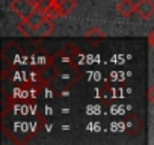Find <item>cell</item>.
I'll return each mask as SVG.
<instances>
[{"label": "cell", "instance_id": "cell-6", "mask_svg": "<svg viewBox=\"0 0 154 145\" xmlns=\"http://www.w3.org/2000/svg\"><path fill=\"white\" fill-rule=\"evenodd\" d=\"M54 30V21L50 20V18H45L44 23L35 30V36H41V38H45L48 35H51Z\"/></svg>", "mask_w": 154, "mask_h": 145}, {"label": "cell", "instance_id": "cell-8", "mask_svg": "<svg viewBox=\"0 0 154 145\" xmlns=\"http://www.w3.org/2000/svg\"><path fill=\"white\" fill-rule=\"evenodd\" d=\"M148 100H149V103H151V106L154 107V83L149 86V89H148Z\"/></svg>", "mask_w": 154, "mask_h": 145}, {"label": "cell", "instance_id": "cell-1", "mask_svg": "<svg viewBox=\"0 0 154 145\" xmlns=\"http://www.w3.org/2000/svg\"><path fill=\"white\" fill-rule=\"evenodd\" d=\"M9 8L21 20H26L36 9V5L32 2V0H12V2L9 3Z\"/></svg>", "mask_w": 154, "mask_h": 145}, {"label": "cell", "instance_id": "cell-3", "mask_svg": "<svg viewBox=\"0 0 154 145\" xmlns=\"http://www.w3.org/2000/svg\"><path fill=\"white\" fill-rule=\"evenodd\" d=\"M116 12L122 18H128L133 12H136V3H133L131 0H119L116 5Z\"/></svg>", "mask_w": 154, "mask_h": 145}, {"label": "cell", "instance_id": "cell-2", "mask_svg": "<svg viewBox=\"0 0 154 145\" xmlns=\"http://www.w3.org/2000/svg\"><path fill=\"white\" fill-rule=\"evenodd\" d=\"M136 14L142 20H149L154 15V2L152 0H139L136 3Z\"/></svg>", "mask_w": 154, "mask_h": 145}, {"label": "cell", "instance_id": "cell-9", "mask_svg": "<svg viewBox=\"0 0 154 145\" xmlns=\"http://www.w3.org/2000/svg\"><path fill=\"white\" fill-rule=\"evenodd\" d=\"M148 44L151 45V48L154 50V29L148 33Z\"/></svg>", "mask_w": 154, "mask_h": 145}, {"label": "cell", "instance_id": "cell-4", "mask_svg": "<svg viewBox=\"0 0 154 145\" xmlns=\"http://www.w3.org/2000/svg\"><path fill=\"white\" fill-rule=\"evenodd\" d=\"M53 2H54L56 8L59 9L60 17L68 15V14L77 6V2H75V0H53Z\"/></svg>", "mask_w": 154, "mask_h": 145}, {"label": "cell", "instance_id": "cell-10", "mask_svg": "<svg viewBox=\"0 0 154 145\" xmlns=\"http://www.w3.org/2000/svg\"><path fill=\"white\" fill-rule=\"evenodd\" d=\"M32 2H33V3H35V5H39V3H41V2H42V0H32Z\"/></svg>", "mask_w": 154, "mask_h": 145}, {"label": "cell", "instance_id": "cell-5", "mask_svg": "<svg viewBox=\"0 0 154 145\" xmlns=\"http://www.w3.org/2000/svg\"><path fill=\"white\" fill-rule=\"evenodd\" d=\"M45 18H47V17H45L39 9H35V11H33V12H32V14L24 20V21H27V24H29L30 27H33V30H36V29L44 23V20H45Z\"/></svg>", "mask_w": 154, "mask_h": 145}, {"label": "cell", "instance_id": "cell-7", "mask_svg": "<svg viewBox=\"0 0 154 145\" xmlns=\"http://www.w3.org/2000/svg\"><path fill=\"white\" fill-rule=\"evenodd\" d=\"M86 38H104L103 32L98 29V27H92L88 33H86Z\"/></svg>", "mask_w": 154, "mask_h": 145}]
</instances>
